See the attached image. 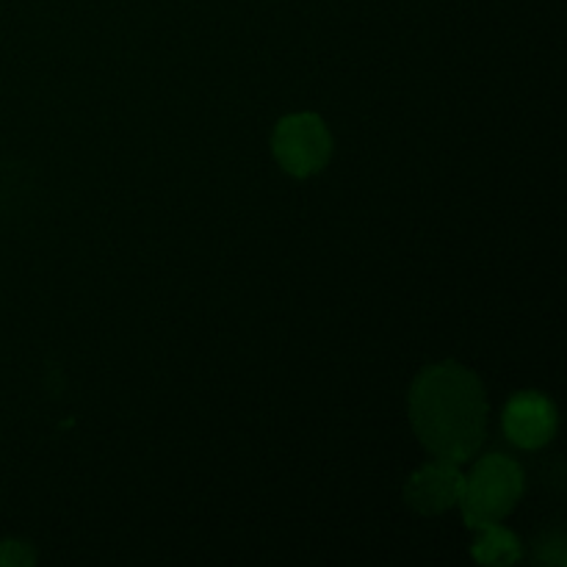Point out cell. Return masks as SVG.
<instances>
[{
	"label": "cell",
	"instance_id": "6da1fadb",
	"mask_svg": "<svg viewBox=\"0 0 567 567\" xmlns=\"http://www.w3.org/2000/svg\"><path fill=\"white\" fill-rule=\"evenodd\" d=\"M487 396L480 377L460 363L421 371L410 388V421L426 452L449 463H465L487 435Z\"/></svg>",
	"mask_w": 567,
	"mask_h": 567
},
{
	"label": "cell",
	"instance_id": "7a4b0ae2",
	"mask_svg": "<svg viewBox=\"0 0 567 567\" xmlns=\"http://www.w3.org/2000/svg\"><path fill=\"white\" fill-rule=\"evenodd\" d=\"M520 496H524L520 465L502 454H491L474 465L471 476H465L460 507H463L465 524L471 529H482V526L502 524Z\"/></svg>",
	"mask_w": 567,
	"mask_h": 567
},
{
	"label": "cell",
	"instance_id": "3957f363",
	"mask_svg": "<svg viewBox=\"0 0 567 567\" xmlns=\"http://www.w3.org/2000/svg\"><path fill=\"white\" fill-rule=\"evenodd\" d=\"M275 158L293 177H310L324 169L332 155V138L316 114H291L275 127Z\"/></svg>",
	"mask_w": 567,
	"mask_h": 567
},
{
	"label": "cell",
	"instance_id": "277c9868",
	"mask_svg": "<svg viewBox=\"0 0 567 567\" xmlns=\"http://www.w3.org/2000/svg\"><path fill=\"white\" fill-rule=\"evenodd\" d=\"M463 487L465 476L457 468V463L435 457V463L424 465V468L410 476L408 487H404V498H408L415 513L441 515L452 509L454 504H460Z\"/></svg>",
	"mask_w": 567,
	"mask_h": 567
},
{
	"label": "cell",
	"instance_id": "5b68a950",
	"mask_svg": "<svg viewBox=\"0 0 567 567\" xmlns=\"http://www.w3.org/2000/svg\"><path fill=\"white\" fill-rule=\"evenodd\" d=\"M504 432L520 449H540L557 432V410L540 393H518L504 410Z\"/></svg>",
	"mask_w": 567,
	"mask_h": 567
},
{
	"label": "cell",
	"instance_id": "8992f818",
	"mask_svg": "<svg viewBox=\"0 0 567 567\" xmlns=\"http://www.w3.org/2000/svg\"><path fill=\"white\" fill-rule=\"evenodd\" d=\"M480 537L474 543V559L482 565H513L520 559V546L513 532L504 529L502 524L482 526Z\"/></svg>",
	"mask_w": 567,
	"mask_h": 567
},
{
	"label": "cell",
	"instance_id": "52a82bcc",
	"mask_svg": "<svg viewBox=\"0 0 567 567\" xmlns=\"http://www.w3.org/2000/svg\"><path fill=\"white\" fill-rule=\"evenodd\" d=\"M37 563V554L31 551L28 543H0V565L3 567H22V565H33Z\"/></svg>",
	"mask_w": 567,
	"mask_h": 567
}]
</instances>
